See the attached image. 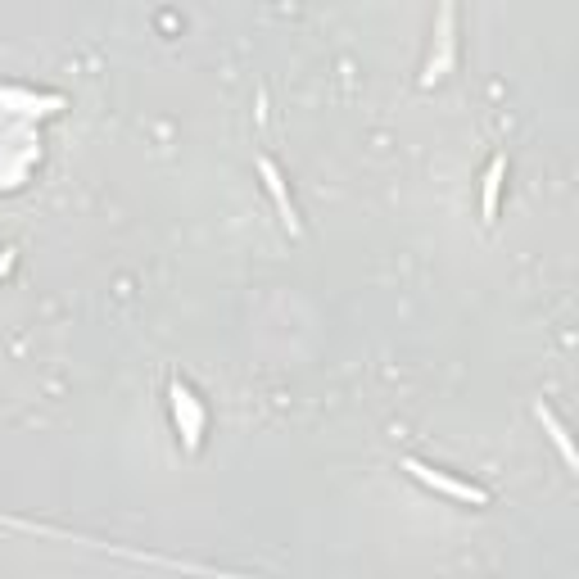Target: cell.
<instances>
[{"instance_id":"cell-5","label":"cell","mask_w":579,"mask_h":579,"mask_svg":"<svg viewBox=\"0 0 579 579\" xmlns=\"http://www.w3.org/2000/svg\"><path fill=\"white\" fill-rule=\"evenodd\" d=\"M503 172H507V159H494L485 172V204H480V213H485V222L498 218V190H503Z\"/></svg>"},{"instance_id":"cell-2","label":"cell","mask_w":579,"mask_h":579,"mask_svg":"<svg viewBox=\"0 0 579 579\" xmlns=\"http://www.w3.org/2000/svg\"><path fill=\"white\" fill-rule=\"evenodd\" d=\"M172 417H177V430L186 435V448L195 453V448H200V435H204V408L181 380H172Z\"/></svg>"},{"instance_id":"cell-3","label":"cell","mask_w":579,"mask_h":579,"mask_svg":"<svg viewBox=\"0 0 579 579\" xmlns=\"http://www.w3.org/2000/svg\"><path fill=\"white\" fill-rule=\"evenodd\" d=\"M453 50H457V37H453V5L439 10V55L426 59V73H421V86H435L439 77L453 68Z\"/></svg>"},{"instance_id":"cell-1","label":"cell","mask_w":579,"mask_h":579,"mask_svg":"<svg viewBox=\"0 0 579 579\" xmlns=\"http://www.w3.org/2000/svg\"><path fill=\"white\" fill-rule=\"evenodd\" d=\"M403 471L417 475L421 485H430V489H439V494L457 498V503H475V507H485V503H489V489L471 485V480H457V475H448V471H435V466L417 462V457H403Z\"/></svg>"},{"instance_id":"cell-6","label":"cell","mask_w":579,"mask_h":579,"mask_svg":"<svg viewBox=\"0 0 579 579\" xmlns=\"http://www.w3.org/2000/svg\"><path fill=\"white\" fill-rule=\"evenodd\" d=\"M539 421H543V430L552 435V444H557V453H561V462L566 466H575V448H570V439H566V426L557 421V412L548 408V403H539Z\"/></svg>"},{"instance_id":"cell-4","label":"cell","mask_w":579,"mask_h":579,"mask_svg":"<svg viewBox=\"0 0 579 579\" xmlns=\"http://www.w3.org/2000/svg\"><path fill=\"white\" fill-rule=\"evenodd\" d=\"M258 172H263V186H267V195L276 200V209H281V222L290 231H299V213H295V200H290V190H285V177L276 172V163L272 159H258Z\"/></svg>"}]
</instances>
